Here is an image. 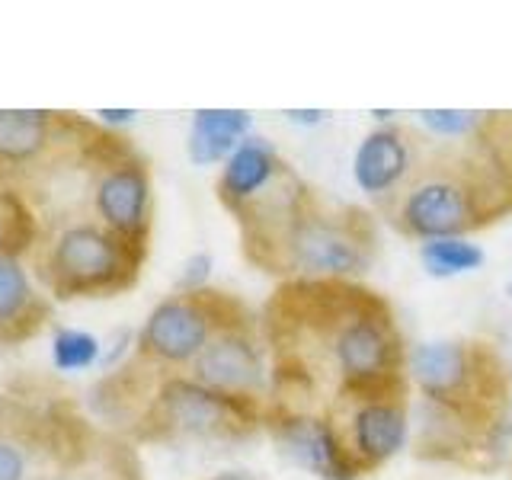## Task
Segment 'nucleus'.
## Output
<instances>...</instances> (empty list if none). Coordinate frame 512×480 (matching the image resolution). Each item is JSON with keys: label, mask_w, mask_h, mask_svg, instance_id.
I'll list each match as a JSON object with an SVG mask.
<instances>
[{"label": "nucleus", "mask_w": 512, "mask_h": 480, "mask_svg": "<svg viewBox=\"0 0 512 480\" xmlns=\"http://www.w3.org/2000/svg\"><path fill=\"white\" fill-rule=\"evenodd\" d=\"M260 327L272 368L269 404L324 413L340 394L410 381L397 314L365 282H279Z\"/></svg>", "instance_id": "obj_1"}, {"label": "nucleus", "mask_w": 512, "mask_h": 480, "mask_svg": "<svg viewBox=\"0 0 512 480\" xmlns=\"http://www.w3.org/2000/svg\"><path fill=\"white\" fill-rule=\"evenodd\" d=\"M416 391L413 455L484 468L512 439V368L487 340H432L410 346Z\"/></svg>", "instance_id": "obj_2"}, {"label": "nucleus", "mask_w": 512, "mask_h": 480, "mask_svg": "<svg viewBox=\"0 0 512 480\" xmlns=\"http://www.w3.org/2000/svg\"><path fill=\"white\" fill-rule=\"evenodd\" d=\"M378 215L400 237L429 244L484 231L512 215V205L471 141L432 138L410 183Z\"/></svg>", "instance_id": "obj_3"}, {"label": "nucleus", "mask_w": 512, "mask_h": 480, "mask_svg": "<svg viewBox=\"0 0 512 480\" xmlns=\"http://www.w3.org/2000/svg\"><path fill=\"white\" fill-rule=\"evenodd\" d=\"M378 256L375 212L362 205L333 202L320 189H308L295 215L253 266L288 279H346L359 282Z\"/></svg>", "instance_id": "obj_4"}, {"label": "nucleus", "mask_w": 512, "mask_h": 480, "mask_svg": "<svg viewBox=\"0 0 512 480\" xmlns=\"http://www.w3.org/2000/svg\"><path fill=\"white\" fill-rule=\"evenodd\" d=\"M148 253L135 250L100 221L80 218L39 234L26 263L52 301L112 298L128 292L144 269Z\"/></svg>", "instance_id": "obj_5"}, {"label": "nucleus", "mask_w": 512, "mask_h": 480, "mask_svg": "<svg viewBox=\"0 0 512 480\" xmlns=\"http://www.w3.org/2000/svg\"><path fill=\"white\" fill-rule=\"evenodd\" d=\"M103 436L68 404L32 407L0 394V480H61Z\"/></svg>", "instance_id": "obj_6"}, {"label": "nucleus", "mask_w": 512, "mask_h": 480, "mask_svg": "<svg viewBox=\"0 0 512 480\" xmlns=\"http://www.w3.org/2000/svg\"><path fill=\"white\" fill-rule=\"evenodd\" d=\"M266 404L224 397L189 375H167L128 439L157 445L244 442L263 429Z\"/></svg>", "instance_id": "obj_7"}, {"label": "nucleus", "mask_w": 512, "mask_h": 480, "mask_svg": "<svg viewBox=\"0 0 512 480\" xmlns=\"http://www.w3.org/2000/svg\"><path fill=\"white\" fill-rule=\"evenodd\" d=\"M244 314H250L247 304L221 288L173 292L144 317L132 356L160 375H189L212 336Z\"/></svg>", "instance_id": "obj_8"}, {"label": "nucleus", "mask_w": 512, "mask_h": 480, "mask_svg": "<svg viewBox=\"0 0 512 480\" xmlns=\"http://www.w3.org/2000/svg\"><path fill=\"white\" fill-rule=\"evenodd\" d=\"M410 381L340 394L324 410L349 480L368 477L410 442Z\"/></svg>", "instance_id": "obj_9"}, {"label": "nucleus", "mask_w": 512, "mask_h": 480, "mask_svg": "<svg viewBox=\"0 0 512 480\" xmlns=\"http://www.w3.org/2000/svg\"><path fill=\"white\" fill-rule=\"evenodd\" d=\"M90 215L125 244L148 253L154 231V183L151 164L132 141L112 154L93 183Z\"/></svg>", "instance_id": "obj_10"}, {"label": "nucleus", "mask_w": 512, "mask_h": 480, "mask_svg": "<svg viewBox=\"0 0 512 480\" xmlns=\"http://www.w3.org/2000/svg\"><path fill=\"white\" fill-rule=\"evenodd\" d=\"M189 378H196L199 384L224 397L269 404L272 368L260 317L250 311L215 333L212 343L202 349V356L192 362Z\"/></svg>", "instance_id": "obj_11"}, {"label": "nucleus", "mask_w": 512, "mask_h": 480, "mask_svg": "<svg viewBox=\"0 0 512 480\" xmlns=\"http://www.w3.org/2000/svg\"><path fill=\"white\" fill-rule=\"evenodd\" d=\"M429 144L432 138L426 132H416L404 122L378 125L362 135L352 151V183L372 202V212H381L410 183Z\"/></svg>", "instance_id": "obj_12"}, {"label": "nucleus", "mask_w": 512, "mask_h": 480, "mask_svg": "<svg viewBox=\"0 0 512 480\" xmlns=\"http://www.w3.org/2000/svg\"><path fill=\"white\" fill-rule=\"evenodd\" d=\"M263 432L279 448V455L304 474L317 480H349L327 413L266 404Z\"/></svg>", "instance_id": "obj_13"}, {"label": "nucleus", "mask_w": 512, "mask_h": 480, "mask_svg": "<svg viewBox=\"0 0 512 480\" xmlns=\"http://www.w3.org/2000/svg\"><path fill=\"white\" fill-rule=\"evenodd\" d=\"M80 116L55 109H0V183H20L74 132Z\"/></svg>", "instance_id": "obj_14"}, {"label": "nucleus", "mask_w": 512, "mask_h": 480, "mask_svg": "<svg viewBox=\"0 0 512 480\" xmlns=\"http://www.w3.org/2000/svg\"><path fill=\"white\" fill-rule=\"evenodd\" d=\"M52 317V301L32 276L26 256L0 250V346L32 340Z\"/></svg>", "instance_id": "obj_15"}, {"label": "nucleus", "mask_w": 512, "mask_h": 480, "mask_svg": "<svg viewBox=\"0 0 512 480\" xmlns=\"http://www.w3.org/2000/svg\"><path fill=\"white\" fill-rule=\"evenodd\" d=\"M288 167L292 164L279 154V148L269 138L250 135L221 164L218 180H215V196H218L224 212L234 215L244 205H250L256 196H263V192L276 183Z\"/></svg>", "instance_id": "obj_16"}, {"label": "nucleus", "mask_w": 512, "mask_h": 480, "mask_svg": "<svg viewBox=\"0 0 512 480\" xmlns=\"http://www.w3.org/2000/svg\"><path fill=\"white\" fill-rule=\"evenodd\" d=\"M253 116L247 109H196L186 132V157L196 167L224 164L250 138Z\"/></svg>", "instance_id": "obj_17"}, {"label": "nucleus", "mask_w": 512, "mask_h": 480, "mask_svg": "<svg viewBox=\"0 0 512 480\" xmlns=\"http://www.w3.org/2000/svg\"><path fill=\"white\" fill-rule=\"evenodd\" d=\"M468 141L484 157V164L490 167V173L496 176V183H500L512 205V109L480 112V122Z\"/></svg>", "instance_id": "obj_18"}, {"label": "nucleus", "mask_w": 512, "mask_h": 480, "mask_svg": "<svg viewBox=\"0 0 512 480\" xmlns=\"http://www.w3.org/2000/svg\"><path fill=\"white\" fill-rule=\"evenodd\" d=\"M487 253L480 244L468 237H448V240H429L420 244V263L426 269V276L432 279H455L464 272H477L484 266Z\"/></svg>", "instance_id": "obj_19"}, {"label": "nucleus", "mask_w": 512, "mask_h": 480, "mask_svg": "<svg viewBox=\"0 0 512 480\" xmlns=\"http://www.w3.org/2000/svg\"><path fill=\"white\" fill-rule=\"evenodd\" d=\"M39 234H42L39 221L32 215V208L23 202L20 192L0 183V250L29 256Z\"/></svg>", "instance_id": "obj_20"}, {"label": "nucleus", "mask_w": 512, "mask_h": 480, "mask_svg": "<svg viewBox=\"0 0 512 480\" xmlns=\"http://www.w3.org/2000/svg\"><path fill=\"white\" fill-rule=\"evenodd\" d=\"M103 343L100 336L80 327H58L52 333V365L55 372H87V368L100 365Z\"/></svg>", "instance_id": "obj_21"}, {"label": "nucleus", "mask_w": 512, "mask_h": 480, "mask_svg": "<svg viewBox=\"0 0 512 480\" xmlns=\"http://www.w3.org/2000/svg\"><path fill=\"white\" fill-rule=\"evenodd\" d=\"M420 125L429 138L436 141H468L480 122L474 109H420Z\"/></svg>", "instance_id": "obj_22"}, {"label": "nucleus", "mask_w": 512, "mask_h": 480, "mask_svg": "<svg viewBox=\"0 0 512 480\" xmlns=\"http://www.w3.org/2000/svg\"><path fill=\"white\" fill-rule=\"evenodd\" d=\"M212 269L215 260L212 253L196 250L192 256H186L183 266H180V276H176V292H202V288H212Z\"/></svg>", "instance_id": "obj_23"}, {"label": "nucleus", "mask_w": 512, "mask_h": 480, "mask_svg": "<svg viewBox=\"0 0 512 480\" xmlns=\"http://www.w3.org/2000/svg\"><path fill=\"white\" fill-rule=\"evenodd\" d=\"M138 119V109H100L96 112V122L100 125H106V128H122V125H132Z\"/></svg>", "instance_id": "obj_24"}, {"label": "nucleus", "mask_w": 512, "mask_h": 480, "mask_svg": "<svg viewBox=\"0 0 512 480\" xmlns=\"http://www.w3.org/2000/svg\"><path fill=\"white\" fill-rule=\"evenodd\" d=\"M285 119L288 122H295V125H304V128H314L320 122H327L330 119V112L327 109H288L285 112Z\"/></svg>", "instance_id": "obj_25"}, {"label": "nucleus", "mask_w": 512, "mask_h": 480, "mask_svg": "<svg viewBox=\"0 0 512 480\" xmlns=\"http://www.w3.org/2000/svg\"><path fill=\"white\" fill-rule=\"evenodd\" d=\"M208 480H256V477H250L247 471H221V474L208 477Z\"/></svg>", "instance_id": "obj_26"}, {"label": "nucleus", "mask_w": 512, "mask_h": 480, "mask_svg": "<svg viewBox=\"0 0 512 480\" xmlns=\"http://www.w3.org/2000/svg\"><path fill=\"white\" fill-rule=\"evenodd\" d=\"M506 295H509V298H512V282H509V285H506Z\"/></svg>", "instance_id": "obj_27"}]
</instances>
